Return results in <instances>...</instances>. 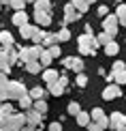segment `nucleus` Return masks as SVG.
<instances>
[{
	"instance_id": "obj_1",
	"label": "nucleus",
	"mask_w": 126,
	"mask_h": 131,
	"mask_svg": "<svg viewBox=\"0 0 126 131\" xmlns=\"http://www.w3.org/2000/svg\"><path fill=\"white\" fill-rule=\"evenodd\" d=\"M77 45H79V54H83V56H94L98 43H96V37L94 35H79L77 37Z\"/></svg>"
},
{
	"instance_id": "obj_2",
	"label": "nucleus",
	"mask_w": 126,
	"mask_h": 131,
	"mask_svg": "<svg viewBox=\"0 0 126 131\" xmlns=\"http://www.w3.org/2000/svg\"><path fill=\"white\" fill-rule=\"evenodd\" d=\"M2 121V127H0V131H21L26 127V114H13V116L9 118H0Z\"/></svg>"
},
{
	"instance_id": "obj_3",
	"label": "nucleus",
	"mask_w": 126,
	"mask_h": 131,
	"mask_svg": "<svg viewBox=\"0 0 126 131\" xmlns=\"http://www.w3.org/2000/svg\"><path fill=\"white\" fill-rule=\"evenodd\" d=\"M41 54H43V47L41 45L19 47V60H21V64H26V62H32V60H39Z\"/></svg>"
},
{
	"instance_id": "obj_4",
	"label": "nucleus",
	"mask_w": 126,
	"mask_h": 131,
	"mask_svg": "<svg viewBox=\"0 0 126 131\" xmlns=\"http://www.w3.org/2000/svg\"><path fill=\"white\" fill-rule=\"evenodd\" d=\"M118 26H120V21H118L116 15H107V17L103 19V32H107L109 37L118 35Z\"/></svg>"
},
{
	"instance_id": "obj_5",
	"label": "nucleus",
	"mask_w": 126,
	"mask_h": 131,
	"mask_svg": "<svg viewBox=\"0 0 126 131\" xmlns=\"http://www.w3.org/2000/svg\"><path fill=\"white\" fill-rule=\"evenodd\" d=\"M24 95H28V90L21 82H9V99H21Z\"/></svg>"
},
{
	"instance_id": "obj_6",
	"label": "nucleus",
	"mask_w": 126,
	"mask_h": 131,
	"mask_svg": "<svg viewBox=\"0 0 126 131\" xmlns=\"http://www.w3.org/2000/svg\"><path fill=\"white\" fill-rule=\"evenodd\" d=\"M79 17H81V13L73 7V2H71V4H64V21H62V24H73V21H79Z\"/></svg>"
},
{
	"instance_id": "obj_7",
	"label": "nucleus",
	"mask_w": 126,
	"mask_h": 131,
	"mask_svg": "<svg viewBox=\"0 0 126 131\" xmlns=\"http://www.w3.org/2000/svg\"><path fill=\"white\" fill-rule=\"evenodd\" d=\"M62 64L64 67H68V69H73L75 73H81V71H83V60H81V58H77V56H68V58H64L62 60Z\"/></svg>"
},
{
	"instance_id": "obj_8",
	"label": "nucleus",
	"mask_w": 126,
	"mask_h": 131,
	"mask_svg": "<svg viewBox=\"0 0 126 131\" xmlns=\"http://www.w3.org/2000/svg\"><path fill=\"white\" fill-rule=\"evenodd\" d=\"M124 123H126V116H124V114H120V112H113V114H111V118H109V127L116 129V131L122 129V127H124Z\"/></svg>"
},
{
	"instance_id": "obj_9",
	"label": "nucleus",
	"mask_w": 126,
	"mask_h": 131,
	"mask_svg": "<svg viewBox=\"0 0 126 131\" xmlns=\"http://www.w3.org/2000/svg\"><path fill=\"white\" fill-rule=\"evenodd\" d=\"M26 123H28L30 127L36 129L39 125H43V116H41L39 112H34V110H28V112H26Z\"/></svg>"
},
{
	"instance_id": "obj_10",
	"label": "nucleus",
	"mask_w": 126,
	"mask_h": 131,
	"mask_svg": "<svg viewBox=\"0 0 126 131\" xmlns=\"http://www.w3.org/2000/svg\"><path fill=\"white\" fill-rule=\"evenodd\" d=\"M34 21H39L41 28H47L51 24V13H45V11H34Z\"/></svg>"
},
{
	"instance_id": "obj_11",
	"label": "nucleus",
	"mask_w": 126,
	"mask_h": 131,
	"mask_svg": "<svg viewBox=\"0 0 126 131\" xmlns=\"http://www.w3.org/2000/svg\"><path fill=\"white\" fill-rule=\"evenodd\" d=\"M116 97H120V86L118 84H111V86H107L105 90H103V99H116Z\"/></svg>"
},
{
	"instance_id": "obj_12",
	"label": "nucleus",
	"mask_w": 126,
	"mask_h": 131,
	"mask_svg": "<svg viewBox=\"0 0 126 131\" xmlns=\"http://www.w3.org/2000/svg\"><path fill=\"white\" fill-rule=\"evenodd\" d=\"M47 35H49V32H47L45 28H36L34 32H32V39H30V41L34 43V45H41V43L45 41V37H47Z\"/></svg>"
},
{
	"instance_id": "obj_13",
	"label": "nucleus",
	"mask_w": 126,
	"mask_h": 131,
	"mask_svg": "<svg viewBox=\"0 0 126 131\" xmlns=\"http://www.w3.org/2000/svg\"><path fill=\"white\" fill-rule=\"evenodd\" d=\"M13 43H15V39H13L11 32H7V30L0 32V45H2L4 50H7V47H13Z\"/></svg>"
},
{
	"instance_id": "obj_14",
	"label": "nucleus",
	"mask_w": 126,
	"mask_h": 131,
	"mask_svg": "<svg viewBox=\"0 0 126 131\" xmlns=\"http://www.w3.org/2000/svg\"><path fill=\"white\" fill-rule=\"evenodd\" d=\"M13 24L17 26V28H21V26L28 24V15H26V11H17V13L13 15Z\"/></svg>"
},
{
	"instance_id": "obj_15",
	"label": "nucleus",
	"mask_w": 126,
	"mask_h": 131,
	"mask_svg": "<svg viewBox=\"0 0 126 131\" xmlns=\"http://www.w3.org/2000/svg\"><path fill=\"white\" fill-rule=\"evenodd\" d=\"M32 110H34V112H39L41 116H45V114L49 112V105L45 103V99H39V101H34V103H32Z\"/></svg>"
},
{
	"instance_id": "obj_16",
	"label": "nucleus",
	"mask_w": 126,
	"mask_h": 131,
	"mask_svg": "<svg viewBox=\"0 0 126 131\" xmlns=\"http://www.w3.org/2000/svg\"><path fill=\"white\" fill-rule=\"evenodd\" d=\"M13 114H17V112H15V107L11 103H0V118H9Z\"/></svg>"
},
{
	"instance_id": "obj_17",
	"label": "nucleus",
	"mask_w": 126,
	"mask_h": 131,
	"mask_svg": "<svg viewBox=\"0 0 126 131\" xmlns=\"http://www.w3.org/2000/svg\"><path fill=\"white\" fill-rule=\"evenodd\" d=\"M43 80L47 82V86L53 84V82H58V71L56 69H45L43 71Z\"/></svg>"
},
{
	"instance_id": "obj_18",
	"label": "nucleus",
	"mask_w": 126,
	"mask_h": 131,
	"mask_svg": "<svg viewBox=\"0 0 126 131\" xmlns=\"http://www.w3.org/2000/svg\"><path fill=\"white\" fill-rule=\"evenodd\" d=\"M36 30V26H32V24H26V26H21L19 28V35H21V39H32V32Z\"/></svg>"
},
{
	"instance_id": "obj_19",
	"label": "nucleus",
	"mask_w": 126,
	"mask_h": 131,
	"mask_svg": "<svg viewBox=\"0 0 126 131\" xmlns=\"http://www.w3.org/2000/svg\"><path fill=\"white\" fill-rule=\"evenodd\" d=\"M0 71H4V73H9L11 71V64H9V56L4 50H0Z\"/></svg>"
},
{
	"instance_id": "obj_20",
	"label": "nucleus",
	"mask_w": 126,
	"mask_h": 131,
	"mask_svg": "<svg viewBox=\"0 0 126 131\" xmlns=\"http://www.w3.org/2000/svg\"><path fill=\"white\" fill-rule=\"evenodd\" d=\"M34 7H36V11H45V13H51V0H36Z\"/></svg>"
},
{
	"instance_id": "obj_21",
	"label": "nucleus",
	"mask_w": 126,
	"mask_h": 131,
	"mask_svg": "<svg viewBox=\"0 0 126 131\" xmlns=\"http://www.w3.org/2000/svg\"><path fill=\"white\" fill-rule=\"evenodd\" d=\"M45 88H41V86H34V88H32L30 92H28V95L32 97V101H39V99H43V97H45Z\"/></svg>"
},
{
	"instance_id": "obj_22",
	"label": "nucleus",
	"mask_w": 126,
	"mask_h": 131,
	"mask_svg": "<svg viewBox=\"0 0 126 131\" xmlns=\"http://www.w3.org/2000/svg\"><path fill=\"white\" fill-rule=\"evenodd\" d=\"M51 54H49L47 50H43V54H41V58H39V62H41V67L43 69H49V64H51Z\"/></svg>"
},
{
	"instance_id": "obj_23",
	"label": "nucleus",
	"mask_w": 126,
	"mask_h": 131,
	"mask_svg": "<svg viewBox=\"0 0 126 131\" xmlns=\"http://www.w3.org/2000/svg\"><path fill=\"white\" fill-rule=\"evenodd\" d=\"M49 92L53 97H60V95H64V86L60 82H53V84H49Z\"/></svg>"
},
{
	"instance_id": "obj_24",
	"label": "nucleus",
	"mask_w": 126,
	"mask_h": 131,
	"mask_svg": "<svg viewBox=\"0 0 126 131\" xmlns=\"http://www.w3.org/2000/svg\"><path fill=\"white\" fill-rule=\"evenodd\" d=\"M26 71L32 75H36V73H41V62L39 60H32V62H26Z\"/></svg>"
},
{
	"instance_id": "obj_25",
	"label": "nucleus",
	"mask_w": 126,
	"mask_h": 131,
	"mask_svg": "<svg viewBox=\"0 0 126 131\" xmlns=\"http://www.w3.org/2000/svg\"><path fill=\"white\" fill-rule=\"evenodd\" d=\"M17 101H19V107H24L26 112H28V110H32V103H34L30 95H24V97H21V99H17Z\"/></svg>"
},
{
	"instance_id": "obj_26",
	"label": "nucleus",
	"mask_w": 126,
	"mask_h": 131,
	"mask_svg": "<svg viewBox=\"0 0 126 131\" xmlns=\"http://www.w3.org/2000/svg\"><path fill=\"white\" fill-rule=\"evenodd\" d=\"M118 52H120V45H118L116 41H111V43H107V45H105V54H107V56H116Z\"/></svg>"
},
{
	"instance_id": "obj_27",
	"label": "nucleus",
	"mask_w": 126,
	"mask_h": 131,
	"mask_svg": "<svg viewBox=\"0 0 126 131\" xmlns=\"http://www.w3.org/2000/svg\"><path fill=\"white\" fill-rule=\"evenodd\" d=\"M81 112V105L77 101H71L68 105H66V114H71V116H77V114Z\"/></svg>"
},
{
	"instance_id": "obj_28",
	"label": "nucleus",
	"mask_w": 126,
	"mask_h": 131,
	"mask_svg": "<svg viewBox=\"0 0 126 131\" xmlns=\"http://www.w3.org/2000/svg\"><path fill=\"white\" fill-rule=\"evenodd\" d=\"M116 17H118V21H120V24H124V26H126V4H120V7H118Z\"/></svg>"
},
{
	"instance_id": "obj_29",
	"label": "nucleus",
	"mask_w": 126,
	"mask_h": 131,
	"mask_svg": "<svg viewBox=\"0 0 126 131\" xmlns=\"http://www.w3.org/2000/svg\"><path fill=\"white\" fill-rule=\"evenodd\" d=\"M73 7L79 11V13H86L88 11V7H90V2H88V0H75L73 2Z\"/></svg>"
},
{
	"instance_id": "obj_30",
	"label": "nucleus",
	"mask_w": 126,
	"mask_h": 131,
	"mask_svg": "<svg viewBox=\"0 0 126 131\" xmlns=\"http://www.w3.org/2000/svg\"><path fill=\"white\" fill-rule=\"evenodd\" d=\"M77 123L81 125V127H88V125H90V114L88 112H79L77 114Z\"/></svg>"
},
{
	"instance_id": "obj_31",
	"label": "nucleus",
	"mask_w": 126,
	"mask_h": 131,
	"mask_svg": "<svg viewBox=\"0 0 126 131\" xmlns=\"http://www.w3.org/2000/svg\"><path fill=\"white\" fill-rule=\"evenodd\" d=\"M111 41H113V37H109L107 32H101V35L96 37V43H98V45H107V43H111Z\"/></svg>"
},
{
	"instance_id": "obj_32",
	"label": "nucleus",
	"mask_w": 126,
	"mask_h": 131,
	"mask_svg": "<svg viewBox=\"0 0 126 131\" xmlns=\"http://www.w3.org/2000/svg\"><path fill=\"white\" fill-rule=\"evenodd\" d=\"M9 7H13L15 11H24V7H26V0H9Z\"/></svg>"
},
{
	"instance_id": "obj_33",
	"label": "nucleus",
	"mask_w": 126,
	"mask_h": 131,
	"mask_svg": "<svg viewBox=\"0 0 126 131\" xmlns=\"http://www.w3.org/2000/svg\"><path fill=\"white\" fill-rule=\"evenodd\" d=\"M56 37H58V43L60 41H68L71 39V32H68V28H62L60 32H56Z\"/></svg>"
},
{
	"instance_id": "obj_34",
	"label": "nucleus",
	"mask_w": 126,
	"mask_h": 131,
	"mask_svg": "<svg viewBox=\"0 0 126 131\" xmlns=\"http://www.w3.org/2000/svg\"><path fill=\"white\" fill-rule=\"evenodd\" d=\"M113 80H116L118 84H126V71H118V73H113Z\"/></svg>"
},
{
	"instance_id": "obj_35",
	"label": "nucleus",
	"mask_w": 126,
	"mask_h": 131,
	"mask_svg": "<svg viewBox=\"0 0 126 131\" xmlns=\"http://www.w3.org/2000/svg\"><path fill=\"white\" fill-rule=\"evenodd\" d=\"M43 43H45V45H49V47H51V45H58V37H56V35H47Z\"/></svg>"
},
{
	"instance_id": "obj_36",
	"label": "nucleus",
	"mask_w": 126,
	"mask_h": 131,
	"mask_svg": "<svg viewBox=\"0 0 126 131\" xmlns=\"http://www.w3.org/2000/svg\"><path fill=\"white\" fill-rule=\"evenodd\" d=\"M49 54H51V58H58V56H62V50H60V47L58 45H51V47H49V50H47Z\"/></svg>"
},
{
	"instance_id": "obj_37",
	"label": "nucleus",
	"mask_w": 126,
	"mask_h": 131,
	"mask_svg": "<svg viewBox=\"0 0 126 131\" xmlns=\"http://www.w3.org/2000/svg\"><path fill=\"white\" fill-rule=\"evenodd\" d=\"M118 71H126V64L122 60H116L113 62V73H118Z\"/></svg>"
},
{
	"instance_id": "obj_38",
	"label": "nucleus",
	"mask_w": 126,
	"mask_h": 131,
	"mask_svg": "<svg viewBox=\"0 0 126 131\" xmlns=\"http://www.w3.org/2000/svg\"><path fill=\"white\" fill-rule=\"evenodd\" d=\"M75 82H77L79 86H86L88 84V75L86 73H77V80H75Z\"/></svg>"
},
{
	"instance_id": "obj_39",
	"label": "nucleus",
	"mask_w": 126,
	"mask_h": 131,
	"mask_svg": "<svg viewBox=\"0 0 126 131\" xmlns=\"http://www.w3.org/2000/svg\"><path fill=\"white\" fill-rule=\"evenodd\" d=\"M105 127H103L101 123H92V125H88V131H103Z\"/></svg>"
},
{
	"instance_id": "obj_40",
	"label": "nucleus",
	"mask_w": 126,
	"mask_h": 131,
	"mask_svg": "<svg viewBox=\"0 0 126 131\" xmlns=\"http://www.w3.org/2000/svg\"><path fill=\"white\" fill-rule=\"evenodd\" d=\"M49 131H62V125L60 123H51L49 125Z\"/></svg>"
},
{
	"instance_id": "obj_41",
	"label": "nucleus",
	"mask_w": 126,
	"mask_h": 131,
	"mask_svg": "<svg viewBox=\"0 0 126 131\" xmlns=\"http://www.w3.org/2000/svg\"><path fill=\"white\" fill-rule=\"evenodd\" d=\"M4 84H9V80H7V73H4V71H0V86H4Z\"/></svg>"
},
{
	"instance_id": "obj_42",
	"label": "nucleus",
	"mask_w": 126,
	"mask_h": 131,
	"mask_svg": "<svg viewBox=\"0 0 126 131\" xmlns=\"http://www.w3.org/2000/svg\"><path fill=\"white\" fill-rule=\"evenodd\" d=\"M58 82H60V84L64 86V88L68 86V78H66V75H60V78H58Z\"/></svg>"
},
{
	"instance_id": "obj_43",
	"label": "nucleus",
	"mask_w": 126,
	"mask_h": 131,
	"mask_svg": "<svg viewBox=\"0 0 126 131\" xmlns=\"http://www.w3.org/2000/svg\"><path fill=\"white\" fill-rule=\"evenodd\" d=\"M107 7H98V15H103V17H107Z\"/></svg>"
},
{
	"instance_id": "obj_44",
	"label": "nucleus",
	"mask_w": 126,
	"mask_h": 131,
	"mask_svg": "<svg viewBox=\"0 0 126 131\" xmlns=\"http://www.w3.org/2000/svg\"><path fill=\"white\" fill-rule=\"evenodd\" d=\"M21 131H36V129H34V127H30V125H26V127L21 129Z\"/></svg>"
},
{
	"instance_id": "obj_45",
	"label": "nucleus",
	"mask_w": 126,
	"mask_h": 131,
	"mask_svg": "<svg viewBox=\"0 0 126 131\" xmlns=\"http://www.w3.org/2000/svg\"><path fill=\"white\" fill-rule=\"evenodd\" d=\"M120 131H126V123H124V127H122V129H120Z\"/></svg>"
},
{
	"instance_id": "obj_46",
	"label": "nucleus",
	"mask_w": 126,
	"mask_h": 131,
	"mask_svg": "<svg viewBox=\"0 0 126 131\" xmlns=\"http://www.w3.org/2000/svg\"><path fill=\"white\" fill-rule=\"evenodd\" d=\"M26 2H36V0H26Z\"/></svg>"
},
{
	"instance_id": "obj_47",
	"label": "nucleus",
	"mask_w": 126,
	"mask_h": 131,
	"mask_svg": "<svg viewBox=\"0 0 126 131\" xmlns=\"http://www.w3.org/2000/svg\"><path fill=\"white\" fill-rule=\"evenodd\" d=\"M88 2H90V4H92V2H96V0H88Z\"/></svg>"
},
{
	"instance_id": "obj_48",
	"label": "nucleus",
	"mask_w": 126,
	"mask_h": 131,
	"mask_svg": "<svg viewBox=\"0 0 126 131\" xmlns=\"http://www.w3.org/2000/svg\"><path fill=\"white\" fill-rule=\"evenodd\" d=\"M0 127H2V121H0Z\"/></svg>"
},
{
	"instance_id": "obj_49",
	"label": "nucleus",
	"mask_w": 126,
	"mask_h": 131,
	"mask_svg": "<svg viewBox=\"0 0 126 131\" xmlns=\"http://www.w3.org/2000/svg\"><path fill=\"white\" fill-rule=\"evenodd\" d=\"M36 131H43V129H36Z\"/></svg>"
},
{
	"instance_id": "obj_50",
	"label": "nucleus",
	"mask_w": 126,
	"mask_h": 131,
	"mask_svg": "<svg viewBox=\"0 0 126 131\" xmlns=\"http://www.w3.org/2000/svg\"><path fill=\"white\" fill-rule=\"evenodd\" d=\"M71 2H75V0H71Z\"/></svg>"
},
{
	"instance_id": "obj_51",
	"label": "nucleus",
	"mask_w": 126,
	"mask_h": 131,
	"mask_svg": "<svg viewBox=\"0 0 126 131\" xmlns=\"http://www.w3.org/2000/svg\"><path fill=\"white\" fill-rule=\"evenodd\" d=\"M0 7H2V4H0Z\"/></svg>"
}]
</instances>
